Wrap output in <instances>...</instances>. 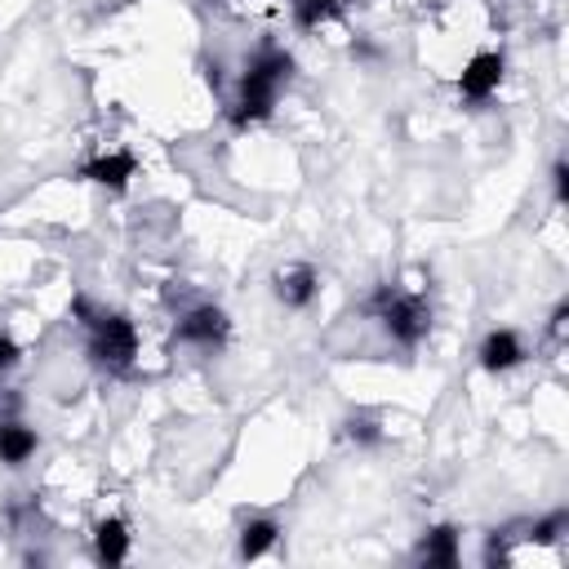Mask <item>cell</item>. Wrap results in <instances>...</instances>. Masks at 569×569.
<instances>
[{"label": "cell", "instance_id": "obj_1", "mask_svg": "<svg viewBox=\"0 0 569 569\" xmlns=\"http://www.w3.org/2000/svg\"><path fill=\"white\" fill-rule=\"evenodd\" d=\"M289 76H293V53H289V49H276V44L258 49V53L244 62L240 93H236V102H231V124L244 129V124L267 120V116L276 111V98H280V89L289 84Z\"/></svg>", "mask_w": 569, "mask_h": 569}, {"label": "cell", "instance_id": "obj_2", "mask_svg": "<svg viewBox=\"0 0 569 569\" xmlns=\"http://www.w3.org/2000/svg\"><path fill=\"white\" fill-rule=\"evenodd\" d=\"M369 311L378 316V325L391 333V342L400 347H418L427 333H431V302L418 293V289H396V284H382L373 298H369Z\"/></svg>", "mask_w": 569, "mask_h": 569}, {"label": "cell", "instance_id": "obj_3", "mask_svg": "<svg viewBox=\"0 0 569 569\" xmlns=\"http://www.w3.org/2000/svg\"><path fill=\"white\" fill-rule=\"evenodd\" d=\"M84 329H89V360L102 373L124 378L133 369V360H138V329H133V320L120 316V311H98V316L89 311Z\"/></svg>", "mask_w": 569, "mask_h": 569}, {"label": "cell", "instance_id": "obj_4", "mask_svg": "<svg viewBox=\"0 0 569 569\" xmlns=\"http://www.w3.org/2000/svg\"><path fill=\"white\" fill-rule=\"evenodd\" d=\"M178 338L191 342V347L218 351V347H227V338H231V316H227L222 307H213V302H200V307H191V311L178 320Z\"/></svg>", "mask_w": 569, "mask_h": 569}, {"label": "cell", "instance_id": "obj_5", "mask_svg": "<svg viewBox=\"0 0 569 569\" xmlns=\"http://www.w3.org/2000/svg\"><path fill=\"white\" fill-rule=\"evenodd\" d=\"M271 293H276V302H284L289 311H302V307H311V298L320 293V276H316V267H307V262H284V267L271 271Z\"/></svg>", "mask_w": 569, "mask_h": 569}, {"label": "cell", "instance_id": "obj_6", "mask_svg": "<svg viewBox=\"0 0 569 569\" xmlns=\"http://www.w3.org/2000/svg\"><path fill=\"white\" fill-rule=\"evenodd\" d=\"M502 71H507V58H502L498 49H480V53L462 67V76H458V93H462L467 102H485V98L502 84Z\"/></svg>", "mask_w": 569, "mask_h": 569}, {"label": "cell", "instance_id": "obj_7", "mask_svg": "<svg viewBox=\"0 0 569 569\" xmlns=\"http://www.w3.org/2000/svg\"><path fill=\"white\" fill-rule=\"evenodd\" d=\"M133 169H138V160L129 156V151H98L93 160H84L80 164V178H89V182H98V187H107V191H124L129 187V178H133Z\"/></svg>", "mask_w": 569, "mask_h": 569}, {"label": "cell", "instance_id": "obj_8", "mask_svg": "<svg viewBox=\"0 0 569 569\" xmlns=\"http://www.w3.org/2000/svg\"><path fill=\"white\" fill-rule=\"evenodd\" d=\"M520 360H525V342H520L516 329H489V333H485V342H480V365H485L489 373H507V369H516Z\"/></svg>", "mask_w": 569, "mask_h": 569}, {"label": "cell", "instance_id": "obj_9", "mask_svg": "<svg viewBox=\"0 0 569 569\" xmlns=\"http://www.w3.org/2000/svg\"><path fill=\"white\" fill-rule=\"evenodd\" d=\"M93 556L102 565H124L129 560V525L120 516H102L93 525Z\"/></svg>", "mask_w": 569, "mask_h": 569}, {"label": "cell", "instance_id": "obj_10", "mask_svg": "<svg viewBox=\"0 0 569 569\" xmlns=\"http://www.w3.org/2000/svg\"><path fill=\"white\" fill-rule=\"evenodd\" d=\"M36 431L27 427V422H18V418H0V462L4 467H22L31 453H36Z\"/></svg>", "mask_w": 569, "mask_h": 569}, {"label": "cell", "instance_id": "obj_11", "mask_svg": "<svg viewBox=\"0 0 569 569\" xmlns=\"http://www.w3.org/2000/svg\"><path fill=\"white\" fill-rule=\"evenodd\" d=\"M418 560H422V565H436V569H453V565H458V529H453V525L427 529V538H422V547H418Z\"/></svg>", "mask_w": 569, "mask_h": 569}, {"label": "cell", "instance_id": "obj_12", "mask_svg": "<svg viewBox=\"0 0 569 569\" xmlns=\"http://www.w3.org/2000/svg\"><path fill=\"white\" fill-rule=\"evenodd\" d=\"M276 538H280V525H276V520H267V516L249 520V525L240 529V560H258L262 551H271Z\"/></svg>", "mask_w": 569, "mask_h": 569}, {"label": "cell", "instance_id": "obj_13", "mask_svg": "<svg viewBox=\"0 0 569 569\" xmlns=\"http://www.w3.org/2000/svg\"><path fill=\"white\" fill-rule=\"evenodd\" d=\"M289 4H293V22H298L302 31L325 27V22L342 9V0H289Z\"/></svg>", "mask_w": 569, "mask_h": 569}, {"label": "cell", "instance_id": "obj_14", "mask_svg": "<svg viewBox=\"0 0 569 569\" xmlns=\"http://www.w3.org/2000/svg\"><path fill=\"white\" fill-rule=\"evenodd\" d=\"M347 436H351L356 445H378V440H382L378 418H369V413H351V418H347Z\"/></svg>", "mask_w": 569, "mask_h": 569}, {"label": "cell", "instance_id": "obj_15", "mask_svg": "<svg viewBox=\"0 0 569 569\" xmlns=\"http://www.w3.org/2000/svg\"><path fill=\"white\" fill-rule=\"evenodd\" d=\"M565 525H569V516H565V511H551L547 520H538V525L529 529V538H533V542H560Z\"/></svg>", "mask_w": 569, "mask_h": 569}, {"label": "cell", "instance_id": "obj_16", "mask_svg": "<svg viewBox=\"0 0 569 569\" xmlns=\"http://www.w3.org/2000/svg\"><path fill=\"white\" fill-rule=\"evenodd\" d=\"M18 360H22V351H18V342H13V338H9L4 329H0V382H4V378H9L13 369H18Z\"/></svg>", "mask_w": 569, "mask_h": 569}, {"label": "cell", "instance_id": "obj_17", "mask_svg": "<svg viewBox=\"0 0 569 569\" xmlns=\"http://www.w3.org/2000/svg\"><path fill=\"white\" fill-rule=\"evenodd\" d=\"M551 187H556V200L565 204V200H569V164H565V160L551 164Z\"/></svg>", "mask_w": 569, "mask_h": 569}, {"label": "cell", "instance_id": "obj_18", "mask_svg": "<svg viewBox=\"0 0 569 569\" xmlns=\"http://www.w3.org/2000/svg\"><path fill=\"white\" fill-rule=\"evenodd\" d=\"M547 329H551V338H556V342H565V329H569V302H556V311H551V325H547Z\"/></svg>", "mask_w": 569, "mask_h": 569}]
</instances>
